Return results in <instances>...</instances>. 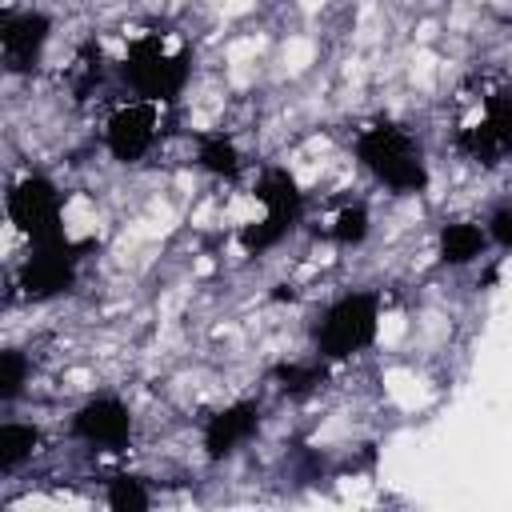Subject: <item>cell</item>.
<instances>
[{
    "label": "cell",
    "mask_w": 512,
    "mask_h": 512,
    "mask_svg": "<svg viewBox=\"0 0 512 512\" xmlns=\"http://www.w3.org/2000/svg\"><path fill=\"white\" fill-rule=\"evenodd\" d=\"M368 232H372V216H368V204H360V200L344 204V208L328 220V228H324V236H328L332 244H340V248H360V244L368 240Z\"/></svg>",
    "instance_id": "15"
},
{
    "label": "cell",
    "mask_w": 512,
    "mask_h": 512,
    "mask_svg": "<svg viewBox=\"0 0 512 512\" xmlns=\"http://www.w3.org/2000/svg\"><path fill=\"white\" fill-rule=\"evenodd\" d=\"M80 252H84V244H72L64 232L28 240V256L16 272L20 296L40 304V300H56V296L72 292L76 276H80Z\"/></svg>",
    "instance_id": "5"
},
{
    "label": "cell",
    "mask_w": 512,
    "mask_h": 512,
    "mask_svg": "<svg viewBox=\"0 0 512 512\" xmlns=\"http://www.w3.org/2000/svg\"><path fill=\"white\" fill-rule=\"evenodd\" d=\"M352 152L372 172V180L396 196H420L432 180L420 140L392 120H376V124L360 128L352 140Z\"/></svg>",
    "instance_id": "1"
},
{
    "label": "cell",
    "mask_w": 512,
    "mask_h": 512,
    "mask_svg": "<svg viewBox=\"0 0 512 512\" xmlns=\"http://www.w3.org/2000/svg\"><path fill=\"white\" fill-rule=\"evenodd\" d=\"M72 436L104 448V452H124L132 444V408L120 396H92L72 412Z\"/></svg>",
    "instance_id": "9"
},
{
    "label": "cell",
    "mask_w": 512,
    "mask_h": 512,
    "mask_svg": "<svg viewBox=\"0 0 512 512\" xmlns=\"http://www.w3.org/2000/svg\"><path fill=\"white\" fill-rule=\"evenodd\" d=\"M252 196L264 204V220L240 228L236 240H240L244 256H260V252L276 248L304 216V192H300V184H296V176L288 168H264L256 188H252Z\"/></svg>",
    "instance_id": "4"
},
{
    "label": "cell",
    "mask_w": 512,
    "mask_h": 512,
    "mask_svg": "<svg viewBox=\"0 0 512 512\" xmlns=\"http://www.w3.org/2000/svg\"><path fill=\"white\" fill-rule=\"evenodd\" d=\"M324 380H328V360H324V356H312V360H284V364L272 368V384H276L284 396H292V400L316 392Z\"/></svg>",
    "instance_id": "13"
},
{
    "label": "cell",
    "mask_w": 512,
    "mask_h": 512,
    "mask_svg": "<svg viewBox=\"0 0 512 512\" xmlns=\"http://www.w3.org/2000/svg\"><path fill=\"white\" fill-rule=\"evenodd\" d=\"M484 248H488V228L476 224V220H448V224L440 228V240H436L440 264H448V268L472 264Z\"/></svg>",
    "instance_id": "11"
},
{
    "label": "cell",
    "mask_w": 512,
    "mask_h": 512,
    "mask_svg": "<svg viewBox=\"0 0 512 512\" xmlns=\"http://www.w3.org/2000/svg\"><path fill=\"white\" fill-rule=\"evenodd\" d=\"M380 328V296L372 288H356L336 296L312 324V348L316 356H324L328 364L352 360L360 356Z\"/></svg>",
    "instance_id": "2"
},
{
    "label": "cell",
    "mask_w": 512,
    "mask_h": 512,
    "mask_svg": "<svg viewBox=\"0 0 512 512\" xmlns=\"http://www.w3.org/2000/svg\"><path fill=\"white\" fill-rule=\"evenodd\" d=\"M40 448V428L24 424V420H4L0 424V472L12 476L24 460H32V452Z\"/></svg>",
    "instance_id": "14"
},
{
    "label": "cell",
    "mask_w": 512,
    "mask_h": 512,
    "mask_svg": "<svg viewBox=\"0 0 512 512\" xmlns=\"http://www.w3.org/2000/svg\"><path fill=\"white\" fill-rule=\"evenodd\" d=\"M196 164H200L208 176L236 180L240 168H244V156H240V148H236L232 136H224V132H204V136H196Z\"/></svg>",
    "instance_id": "12"
},
{
    "label": "cell",
    "mask_w": 512,
    "mask_h": 512,
    "mask_svg": "<svg viewBox=\"0 0 512 512\" xmlns=\"http://www.w3.org/2000/svg\"><path fill=\"white\" fill-rule=\"evenodd\" d=\"M480 124L492 132V140L500 144V152L508 156L512 152V88H500L484 100V116Z\"/></svg>",
    "instance_id": "16"
},
{
    "label": "cell",
    "mask_w": 512,
    "mask_h": 512,
    "mask_svg": "<svg viewBox=\"0 0 512 512\" xmlns=\"http://www.w3.org/2000/svg\"><path fill=\"white\" fill-rule=\"evenodd\" d=\"M104 500H108L112 512H148V508H152V496H148L144 480H136V476H116V480H108Z\"/></svg>",
    "instance_id": "18"
},
{
    "label": "cell",
    "mask_w": 512,
    "mask_h": 512,
    "mask_svg": "<svg viewBox=\"0 0 512 512\" xmlns=\"http://www.w3.org/2000/svg\"><path fill=\"white\" fill-rule=\"evenodd\" d=\"M28 376H32V360H28L20 348H4V352H0V400L12 404V400L24 392Z\"/></svg>",
    "instance_id": "19"
},
{
    "label": "cell",
    "mask_w": 512,
    "mask_h": 512,
    "mask_svg": "<svg viewBox=\"0 0 512 512\" xmlns=\"http://www.w3.org/2000/svg\"><path fill=\"white\" fill-rule=\"evenodd\" d=\"M488 240L496 244V248H512V204H500V208H492V216H488Z\"/></svg>",
    "instance_id": "20"
},
{
    "label": "cell",
    "mask_w": 512,
    "mask_h": 512,
    "mask_svg": "<svg viewBox=\"0 0 512 512\" xmlns=\"http://www.w3.org/2000/svg\"><path fill=\"white\" fill-rule=\"evenodd\" d=\"M100 76H104V52H100V44H96V40H88V44L76 52V64H72V72H68L76 100H84V96L100 84Z\"/></svg>",
    "instance_id": "17"
},
{
    "label": "cell",
    "mask_w": 512,
    "mask_h": 512,
    "mask_svg": "<svg viewBox=\"0 0 512 512\" xmlns=\"http://www.w3.org/2000/svg\"><path fill=\"white\" fill-rule=\"evenodd\" d=\"M120 76L124 84L136 92V100H152V104H176L180 92L188 88L192 76V52H168L160 44V36L144 32L128 44L124 60H120Z\"/></svg>",
    "instance_id": "3"
},
{
    "label": "cell",
    "mask_w": 512,
    "mask_h": 512,
    "mask_svg": "<svg viewBox=\"0 0 512 512\" xmlns=\"http://www.w3.org/2000/svg\"><path fill=\"white\" fill-rule=\"evenodd\" d=\"M260 420H264L260 400H236V404L212 412V416L204 420V456H208L212 464L236 456V452L260 432Z\"/></svg>",
    "instance_id": "10"
},
{
    "label": "cell",
    "mask_w": 512,
    "mask_h": 512,
    "mask_svg": "<svg viewBox=\"0 0 512 512\" xmlns=\"http://www.w3.org/2000/svg\"><path fill=\"white\" fill-rule=\"evenodd\" d=\"M52 36V16L40 8H4L0 12V52H4V72L8 76H28L36 72L44 48Z\"/></svg>",
    "instance_id": "6"
},
{
    "label": "cell",
    "mask_w": 512,
    "mask_h": 512,
    "mask_svg": "<svg viewBox=\"0 0 512 512\" xmlns=\"http://www.w3.org/2000/svg\"><path fill=\"white\" fill-rule=\"evenodd\" d=\"M60 212H64V192L48 176H40V172L16 180L12 192H8V220L28 240L56 236L60 232Z\"/></svg>",
    "instance_id": "7"
},
{
    "label": "cell",
    "mask_w": 512,
    "mask_h": 512,
    "mask_svg": "<svg viewBox=\"0 0 512 512\" xmlns=\"http://www.w3.org/2000/svg\"><path fill=\"white\" fill-rule=\"evenodd\" d=\"M160 136V104L152 100H128L120 104L104 124V148L120 164H140Z\"/></svg>",
    "instance_id": "8"
}]
</instances>
